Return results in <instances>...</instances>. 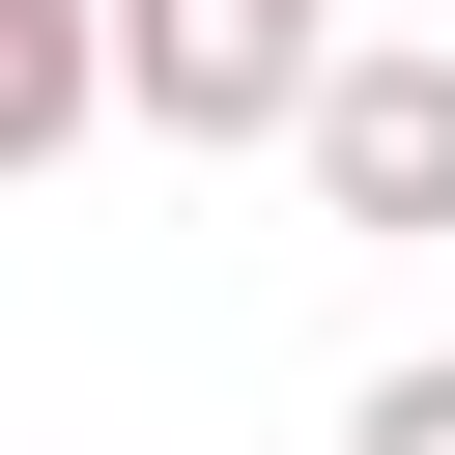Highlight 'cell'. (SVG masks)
<instances>
[{"label": "cell", "mask_w": 455, "mask_h": 455, "mask_svg": "<svg viewBox=\"0 0 455 455\" xmlns=\"http://www.w3.org/2000/svg\"><path fill=\"white\" fill-rule=\"evenodd\" d=\"M341 0H114V114L142 142H313Z\"/></svg>", "instance_id": "6da1fadb"}, {"label": "cell", "mask_w": 455, "mask_h": 455, "mask_svg": "<svg viewBox=\"0 0 455 455\" xmlns=\"http://www.w3.org/2000/svg\"><path fill=\"white\" fill-rule=\"evenodd\" d=\"M313 199H341L370 256H427V228H455V28H370V57L313 85Z\"/></svg>", "instance_id": "7a4b0ae2"}, {"label": "cell", "mask_w": 455, "mask_h": 455, "mask_svg": "<svg viewBox=\"0 0 455 455\" xmlns=\"http://www.w3.org/2000/svg\"><path fill=\"white\" fill-rule=\"evenodd\" d=\"M114 114V0H0V171H57Z\"/></svg>", "instance_id": "3957f363"}, {"label": "cell", "mask_w": 455, "mask_h": 455, "mask_svg": "<svg viewBox=\"0 0 455 455\" xmlns=\"http://www.w3.org/2000/svg\"><path fill=\"white\" fill-rule=\"evenodd\" d=\"M341 455H455V370H370V398H341Z\"/></svg>", "instance_id": "277c9868"}]
</instances>
